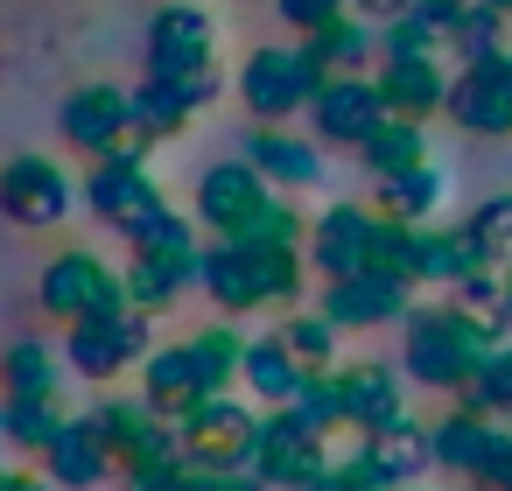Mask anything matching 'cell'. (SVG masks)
Segmentation results:
<instances>
[{"label":"cell","instance_id":"f1b7e54d","mask_svg":"<svg viewBox=\"0 0 512 491\" xmlns=\"http://www.w3.org/2000/svg\"><path fill=\"white\" fill-rule=\"evenodd\" d=\"M120 470H127V491H155L162 477H176V470H183V435H176V421L162 414V421L120 456Z\"/></svg>","mask_w":512,"mask_h":491},{"label":"cell","instance_id":"484cf974","mask_svg":"<svg viewBox=\"0 0 512 491\" xmlns=\"http://www.w3.org/2000/svg\"><path fill=\"white\" fill-rule=\"evenodd\" d=\"M428 449H435V463H442V470H463V477H477V463H484V449H491V414H470V407H456V414L428 421Z\"/></svg>","mask_w":512,"mask_h":491},{"label":"cell","instance_id":"7dc6e473","mask_svg":"<svg viewBox=\"0 0 512 491\" xmlns=\"http://www.w3.org/2000/svg\"><path fill=\"white\" fill-rule=\"evenodd\" d=\"M274 8H281V22H288V29H302V36H309V29H323L330 15H344L351 0H274Z\"/></svg>","mask_w":512,"mask_h":491},{"label":"cell","instance_id":"6f0895ef","mask_svg":"<svg viewBox=\"0 0 512 491\" xmlns=\"http://www.w3.org/2000/svg\"><path fill=\"white\" fill-rule=\"evenodd\" d=\"M0 435H8V400H0Z\"/></svg>","mask_w":512,"mask_h":491},{"label":"cell","instance_id":"74e56055","mask_svg":"<svg viewBox=\"0 0 512 491\" xmlns=\"http://www.w3.org/2000/svg\"><path fill=\"white\" fill-rule=\"evenodd\" d=\"M456 400H463L470 414H491V421H498V414L512 407V344H498V351L470 372V386H463Z\"/></svg>","mask_w":512,"mask_h":491},{"label":"cell","instance_id":"db71d44e","mask_svg":"<svg viewBox=\"0 0 512 491\" xmlns=\"http://www.w3.org/2000/svg\"><path fill=\"white\" fill-rule=\"evenodd\" d=\"M0 491H57L50 477H22V470H0Z\"/></svg>","mask_w":512,"mask_h":491},{"label":"cell","instance_id":"d6986e66","mask_svg":"<svg viewBox=\"0 0 512 491\" xmlns=\"http://www.w3.org/2000/svg\"><path fill=\"white\" fill-rule=\"evenodd\" d=\"M365 253H372V211H358V204H330V211L309 225V267H316L323 281L358 274Z\"/></svg>","mask_w":512,"mask_h":491},{"label":"cell","instance_id":"7402d4cb","mask_svg":"<svg viewBox=\"0 0 512 491\" xmlns=\"http://www.w3.org/2000/svg\"><path fill=\"white\" fill-rule=\"evenodd\" d=\"M141 393L155 400V414H183L190 400L211 393V379H204V365H197L190 344H155L141 358Z\"/></svg>","mask_w":512,"mask_h":491},{"label":"cell","instance_id":"f35d334b","mask_svg":"<svg viewBox=\"0 0 512 491\" xmlns=\"http://www.w3.org/2000/svg\"><path fill=\"white\" fill-rule=\"evenodd\" d=\"M232 239H239V246H302V239H309V225H302V211H295V204H281V190H274V197H267V204L232 232Z\"/></svg>","mask_w":512,"mask_h":491},{"label":"cell","instance_id":"d6a6232c","mask_svg":"<svg viewBox=\"0 0 512 491\" xmlns=\"http://www.w3.org/2000/svg\"><path fill=\"white\" fill-rule=\"evenodd\" d=\"M365 442H372V456L386 463V477H393V484H414V477L435 463V449H428V428H421V421H407V414H400L393 428L365 435Z\"/></svg>","mask_w":512,"mask_h":491},{"label":"cell","instance_id":"8992f818","mask_svg":"<svg viewBox=\"0 0 512 491\" xmlns=\"http://www.w3.org/2000/svg\"><path fill=\"white\" fill-rule=\"evenodd\" d=\"M253 470H260L267 491H302V484H316V477L330 470V449H323V435H316L295 407H274V414H260Z\"/></svg>","mask_w":512,"mask_h":491},{"label":"cell","instance_id":"f5cc1de1","mask_svg":"<svg viewBox=\"0 0 512 491\" xmlns=\"http://www.w3.org/2000/svg\"><path fill=\"white\" fill-rule=\"evenodd\" d=\"M211 491H267V484H260V470H225V477H211Z\"/></svg>","mask_w":512,"mask_h":491},{"label":"cell","instance_id":"c3c4849f","mask_svg":"<svg viewBox=\"0 0 512 491\" xmlns=\"http://www.w3.org/2000/svg\"><path fill=\"white\" fill-rule=\"evenodd\" d=\"M498 295H505V281H498L491 267H477V274H463V281H456V302H463V309H477V316H484V309L498 316Z\"/></svg>","mask_w":512,"mask_h":491},{"label":"cell","instance_id":"f6af8a7d","mask_svg":"<svg viewBox=\"0 0 512 491\" xmlns=\"http://www.w3.org/2000/svg\"><path fill=\"white\" fill-rule=\"evenodd\" d=\"M435 43H456V29H463V15H470V0H414V8H407Z\"/></svg>","mask_w":512,"mask_h":491},{"label":"cell","instance_id":"681fc988","mask_svg":"<svg viewBox=\"0 0 512 491\" xmlns=\"http://www.w3.org/2000/svg\"><path fill=\"white\" fill-rule=\"evenodd\" d=\"M351 8L365 15V22H393V15H407L414 0H351Z\"/></svg>","mask_w":512,"mask_h":491},{"label":"cell","instance_id":"d590c367","mask_svg":"<svg viewBox=\"0 0 512 491\" xmlns=\"http://www.w3.org/2000/svg\"><path fill=\"white\" fill-rule=\"evenodd\" d=\"M0 379H8V393H57L64 372H57V351L43 337H22L0 351Z\"/></svg>","mask_w":512,"mask_h":491},{"label":"cell","instance_id":"8fae6325","mask_svg":"<svg viewBox=\"0 0 512 491\" xmlns=\"http://www.w3.org/2000/svg\"><path fill=\"white\" fill-rule=\"evenodd\" d=\"M71 197L78 190H71V176L50 155H15L8 169H0V211H8L15 225H29V232L71 218Z\"/></svg>","mask_w":512,"mask_h":491},{"label":"cell","instance_id":"3957f363","mask_svg":"<svg viewBox=\"0 0 512 491\" xmlns=\"http://www.w3.org/2000/svg\"><path fill=\"white\" fill-rule=\"evenodd\" d=\"M337 71L316 57V43H267L239 64V99L260 127H281L288 113H302Z\"/></svg>","mask_w":512,"mask_h":491},{"label":"cell","instance_id":"ee69618b","mask_svg":"<svg viewBox=\"0 0 512 491\" xmlns=\"http://www.w3.org/2000/svg\"><path fill=\"white\" fill-rule=\"evenodd\" d=\"M442 43L414 22V15H393V22H379V57H435Z\"/></svg>","mask_w":512,"mask_h":491},{"label":"cell","instance_id":"83f0119b","mask_svg":"<svg viewBox=\"0 0 512 491\" xmlns=\"http://www.w3.org/2000/svg\"><path fill=\"white\" fill-rule=\"evenodd\" d=\"M358 155H365V169L386 183V176H407V169H421V162H428V134H421V120H400V113H386Z\"/></svg>","mask_w":512,"mask_h":491},{"label":"cell","instance_id":"ac0fdd59","mask_svg":"<svg viewBox=\"0 0 512 491\" xmlns=\"http://www.w3.org/2000/svg\"><path fill=\"white\" fill-rule=\"evenodd\" d=\"M43 463H50V484L57 491H99L106 477H113V449H106V435H99V421L92 414H78V421H64L57 428V442L43 449Z\"/></svg>","mask_w":512,"mask_h":491},{"label":"cell","instance_id":"6da1fadb","mask_svg":"<svg viewBox=\"0 0 512 491\" xmlns=\"http://www.w3.org/2000/svg\"><path fill=\"white\" fill-rule=\"evenodd\" d=\"M407 351H400V372L407 379H421V386H435V393H463L470 386V372L505 344L498 337V323H484L477 309H463V302H442V309H407Z\"/></svg>","mask_w":512,"mask_h":491},{"label":"cell","instance_id":"7c38bea8","mask_svg":"<svg viewBox=\"0 0 512 491\" xmlns=\"http://www.w3.org/2000/svg\"><path fill=\"white\" fill-rule=\"evenodd\" d=\"M309 120H316V141H337V148H365L372 127L386 120V99L365 71H337L316 99H309Z\"/></svg>","mask_w":512,"mask_h":491},{"label":"cell","instance_id":"277c9868","mask_svg":"<svg viewBox=\"0 0 512 491\" xmlns=\"http://www.w3.org/2000/svg\"><path fill=\"white\" fill-rule=\"evenodd\" d=\"M169 421H176V435H183V463H190V470H211V477L253 470L260 414H246L232 393H204V400H190V407L169 414Z\"/></svg>","mask_w":512,"mask_h":491},{"label":"cell","instance_id":"e0dca14e","mask_svg":"<svg viewBox=\"0 0 512 491\" xmlns=\"http://www.w3.org/2000/svg\"><path fill=\"white\" fill-rule=\"evenodd\" d=\"M211 99H218L211 71H204V78H155V71H148V85H134V134H141V141L183 134Z\"/></svg>","mask_w":512,"mask_h":491},{"label":"cell","instance_id":"9c48e42d","mask_svg":"<svg viewBox=\"0 0 512 491\" xmlns=\"http://www.w3.org/2000/svg\"><path fill=\"white\" fill-rule=\"evenodd\" d=\"M463 134H484V141H505L512 134V50L484 57V64H463L449 78V106H442Z\"/></svg>","mask_w":512,"mask_h":491},{"label":"cell","instance_id":"52a82bcc","mask_svg":"<svg viewBox=\"0 0 512 491\" xmlns=\"http://www.w3.org/2000/svg\"><path fill=\"white\" fill-rule=\"evenodd\" d=\"M155 344H148V316L141 309H106V316H78L71 337H64V365L78 379H113L127 365H141Z\"/></svg>","mask_w":512,"mask_h":491},{"label":"cell","instance_id":"f546056e","mask_svg":"<svg viewBox=\"0 0 512 491\" xmlns=\"http://www.w3.org/2000/svg\"><path fill=\"white\" fill-rule=\"evenodd\" d=\"M442 197H449V176H442L435 162H421V169H407V176H386V183H379L386 218H407V225H428Z\"/></svg>","mask_w":512,"mask_h":491},{"label":"cell","instance_id":"8d00e7d4","mask_svg":"<svg viewBox=\"0 0 512 491\" xmlns=\"http://www.w3.org/2000/svg\"><path fill=\"white\" fill-rule=\"evenodd\" d=\"M190 351H197V365H204L211 393H232V379H239V365H246V337H239L232 323H211V330H197V337H190Z\"/></svg>","mask_w":512,"mask_h":491},{"label":"cell","instance_id":"f907efd6","mask_svg":"<svg viewBox=\"0 0 512 491\" xmlns=\"http://www.w3.org/2000/svg\"><path fill=\"white\" fill-rule=\"evenodd\" d=\"M155 491H211V470H190V463H183V470H176V477H162Z\"/></svg>","mask_w":512,"mask_h":491},{"label":"cell","instance_id":"7a4b0ae2","mask_svg":"<svg viewBox=\"0 0 512 491\" xmlns=\"http://www.w3.org/2000/svg\"><path fill=\"white\" fill-rule=\"evenodd\" d=\"M302 281H309V260H302L295 246H239V239H218V246L197 260V288H204L225 316L295 302Z\"/></svg>","mask_w":512,"mask_h":491},{"label":"cell","instance_id":"5b68a950","mask_svg":"<svg viewBox=\"0 0 512 491\" xmlns=\"http://www.w3.org/2000/svg\"><path fill=\"white\" fill-rule=\"evenodd\" d=\"M85 204H92V218L113 225V232H134L141 218H155V211L169 204L162 183L148 176V141H141V134H127L113 155H99V169L85 176Z\"/></svg>","mask_w":512,"mask_h":491},{"label":"cell","instance_id":"1f68e13d","mask_svg":"<svg viewBox=\"0 0 512 491\" xmlns=\"http://www.w3.org/2000/svg\"><path fill=\"white\" fill-rule=\"evenodd\" d=\"M127 246H134V260H197L204 246H197V225L183 218V211H155V218H141L134 232H127Z\"/></svg>","mask_w":512,"mask_h":491},{"label":"cell","instance_id":"9f6ffc18","mask_svg":"<svg viewBox=\"0 0 512 491\" xmlns=\"http://www.w3.org/2000/svg\"><path fill=\"white\" fill-rule=\"evenodd\" d=\"M484 8H498V15H512V0H484Z\"/></svg>","mask_w":512,"mask_h":491},{"label":"cell","instance_id":"9a60e30c","mask_svg":"<svg viewBox=\"0 0 512 491\" xmlns=\"http://www.w3.org/2000/svg\"><path fill=\"white\" fill-rule=\"evenodd\" d=\"M134 134V92L127 85H78L64 99V141L85 155H113Z\"/></svg>","mask_w":512,"mask_h":491},{"label":"cell","instance_id":"836d02e7","mask_svg":"<svg viewBox=\"0 0 512 491\" xmlns=\"http://www.w3.org/2000/svg\"><path fill=\"white\" fill-rule=\"evenodd\" d=\"M92 421H99L106 449H113V456H127V449H134L162 414H155V400H148V393H106V400L92 407Z\"/></svg>","mask_w":512,"mask_h":491},{"label":"cell","instance_id":"680465c9","mask_svg":"<svg viewBox=\"0 0 512 491\" xmlns=\"http://www.w3.org/2000/svg\"><path fill=\"white\" fill-rule=\"evenodd\" d=\"M498 428H512V407H505V414H498Z\"/></svg>","mask_w":512,"mask_h":491},{"label":"cell","instance_id":"2e32d148","mask_svg":"<svg viewBox=\"0 0 512 491\" xmlns=\"http://www.w3.org/2000/svg\"><path fill=\"white\" fill-rule=\"evenodd\" d=\"M330 372H337V414H344V428L379 435V428H393L407 414V393H400L393 365L365 358V365H330Z\"/></svg>","mask_w":512,"mask_h":491},{"label":"cell","instance_id":"d4e9b609","mask_svg":"<svg viewBox=\"0 0 512 491\" xmlns=\"http://www.w3.org/2000/svg\"><path fill=\"white\" fill-rule=\"evenodd\" d=\"M197 260H204V253H197ZM197 260H127V267H120V281H127V309L162 316V309L197 281Z\"/></svg>","mask_w":512,"mask_h":491},{"label":"cell","instance_id":"4dcf8cb0","mask_svg":"<svg viewBox=\"0 0 512 491\" xmlns=\"http://www.w3.org/2000/svg\"><path fill=\"white\" fill-rule=\"evenodd\" d=\"M365 267H379V274H393V281H407V288H421V225H407V218H372V253H365Z\"/></svg>","mask_w":512,"mask_h":491},{"label":"cell","instance_id":"e575fe53","mask_svg":"<svg viewBox=\"0 0 512 491\" xmlns=\"http://www.w3.org/2000/svg\"><path fill=\"white\" fill-rule=\"evenodd\" d=\"M64 421H71V414L57 407V393H8V442H22V449L43 456Z\"/></svg>","mask_w":512,"mask_h":491},{"label":"cell","instance_id":"ffe728a7","mask_svg":"<svg viewBox=\"0 0 512 491\" xmlns=\"http://www.w3.org/2000/svg\"><path fill=\"white\" fill-rule=\"evenodd\" d=\"M372 85H379L386 113H400V120H428V113L449 106V78H442L435 57H379Z\"/></svg>","mask_w":512,"mask_h":491},{"label":"cell","instance_id":"4fadbf2b","mask_svg":"<svg viewBox=\"0 0 512 491\" xmlns=\"http://www.w3.org/2000/svg\"><path fill=\"white\" fill-rule=\"evenodd\" d=\"M148 71L155 78H204L211 71V15L190 8V0H169L148 22Z\"/></svg>","mask_w":512,"mask_h":491},{"label":"cell","instance_id":"30bf717a","mask_svg":"<svg viewBox=\"0 0 512 491\" xmlns=\"http://www.w3.org/2000/svg\"><path fill=\"white\" fill-rule=\"evenodd\" d=\"M414 309V288L379 274V267H358V274H337L323 281V316L337 330H379V323H407Z\"/></svg>","mask_w":512,"mask_h":491},{"label":"cell","instance_id":"603a6c76","mask_svg":"<svg viewBox=\"0 0 512 491\" xmlns=\"http://www.w3.org/2000/svg\"><path fill=\"white\" fill-rule=\"evenodd\" d=\"M239 379H246V393H253V400L288 407V400L302 393L309 365H302V358H295L281 337H246V365H239Z\"/></svg>","mask_w":512,"mask_h":491},{"label":"cell","instance_id":"44dd1931","mask_svg":"<svg viewBox=\"0 0 512 491\" xmlns=\"http://www.w3.org/2000/svg\"><path fill=\"white\" fill-rule=\"evenodd\" d=\"M246 162H253L274 190H316V183H323V155H316L302 134H288V127H253V134H246Z\"/></svg>","mask_w":512,"mask_h":491},{"label":"cell","instance_id":"5bb4252c","mask_svg":"<svg viewBox=\"0 0 512 491\" xmlns=\"http://www.w3.org/2000/svg\"><path fill=\"white\" fill-rule=\"evenodd\" d=\"M274 197V183L246 162V155H232V162H211L204 169V183H197V225H211L218 239H232L260 204Z\"/></svg>","mask_w":512,"mask_h":491},{"label":"cell","instance_id":"ab89813d","mask_svg":"<svg viewBox=\"0 0 512 491\" xmlns=\"http://www.w3.org/2000/svg\"><path fill=\"white\" fill-rule=\"evenodd\" d=\"M505 22H512V15H498V8H484V0H470V15H463V29H456V57H463V64L498 57V50H505Z\"/></svg>","mask_w":512,"mask_h":491},{"label":"cell","instance_id":"ba28073f","mask_svg":"<svg viewBox=\"0 0 512 491\" xmlns=\"http://www.w3.org/2000/svg\"><path fill=\"white\" fill-rule=\"evenodd\" d=\"M36 295H43V309L50 316H106V309H127V281L99 260V253H57L50 267H43V281H36Z\"/></svg>","mask_w":512,"mask_h":491},{"label":"cell","instance_id":"816d5d0a","mask_svg":"<svg viewBox=\"0 0 512 491\" xmlns=\"http://www.w3.org/2000/svg\"><path fill=\"white\" fill-rule=\"evenodd\" d=\"M302 491H365V484H358V477H351L344 463H330V470H323L316 484H302Z\"/></svg>","mask_w":512,"mask_h":491},{"label":"cell","instance_id":"11a10c76","mask_svg":"<svg viewBox=\"0 0 512 491\" xmlns=\"http://www.w3.org/2000/svg\"><path fill=\"white\" fill-rule=\"evenodd\" d=\"M512 316V267H505V295H498V323Z\"/></svg>","mask_w":512,"mask_h":491},{"label":"cell","instance_id":"b9f144b4","mask_svg":"<svg viewBox=\"0 0 512 491\" xmlns=\"http://www.w3.org/2000/svg\"><path fill=\"white\" fill-rule=\"evenodd\" d=\"M288 407H295L316 435H330V428L344 421V414H337V372H330V365H309V379H302V393H295Z\"/></svg>","mask_w":512,"mask_h":491},{"label":"cell","instance_id":"cb8c5ba5","mask_svg":"<svg viewBox=\"0 0 512 491\" xmlns=\"http://www.w3.org/2000/svg\"><path fill=\"white\" fill-rule=\"evenodd\" d=\"M477 267H498V260L484 253V239H477L470 225H435V232H421V281L456 288V281L477 274Z\"/></svg>","mask_w":512,"mask_h":491},{"label":"cell","instance_id":"4316f807","mask_svg":"<svg viewBox=\"0 0 512 491\" xmlns=\"http://www.w3.org/2000/svg\"><path fill=\"white\" fill-rule=\"evenodd\" d=\"M309 43H316V57H323L330 71H365V64L379 57V22H365L358 8H344V15H330L323 29H309Z\"/></svg>","mask_w":512,"mask_h":491},{"label":"cell","instance_id":"7bdbcfd3","mask_svg":"<svg viewBox=\"0 0 512 491\" xmlns=\"http://www.w3.org/2000/svg\"><path fill=\"white\" fill-rule=\"evenodd\" d=\"M470 232L484 239V253H491V260H505V253H512V190L484 197V204L470 211Z\"/></svg>","mask_w":512,"mask_h":491},{"label":"cell","instance_id":"60d3db41","mask_svg":"<svg viewBox=\"0 0 512 491\" xmlns=\"http://www.w3.org/2000/svg\"><path fill=\"white\" fill-rule=\"evenodd\" d=\"M337 337H344V330H337L323 309H316V316H288V323H281V344H288L302 365H330V358H337Z\"/></svg>","mask_w":512,"mask_h":491},{"label":"cell","instance_id":"bcb514c9","mask_svg":"<svg viewBox=\"0 0 512 491\" xmlns=\"http://www.w3.org/2000/svg\"><path fill=\"white\" fill-rule=\"evenodd\" d=\"M477 484L484 491H512V428H498V421H491V449L477 463Z\"/></svg>","mask_w":512,"mask_h":491}]
</instances>
